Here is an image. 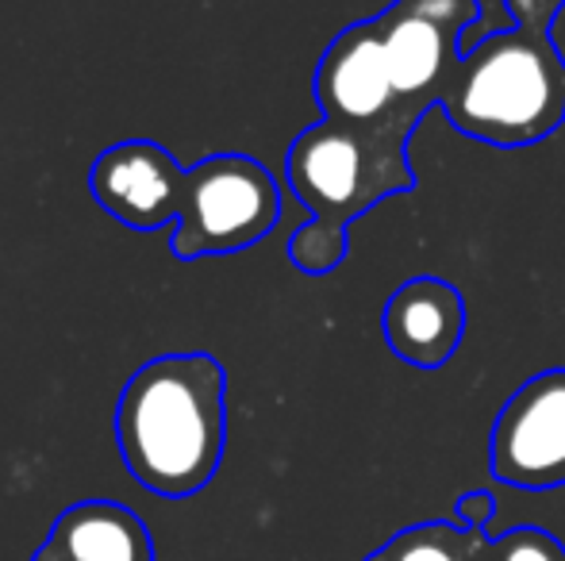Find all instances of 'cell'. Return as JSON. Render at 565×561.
Segmentation results:
<instances>
[{"instance_id":"6da1fadb","label":"cell","mask_w":565,"mask_h":561,"mask_svg":"<svg viewBox=\"0 0 565 561\" xmlns=\"http://www.w3.org/2000/svg\"><path fill=\"white\" fill-rule=\"evenodd\" d=\"M227 374L212 354H162L124 385L116 442L142 488L185 500L216 477L227 442Z\"/></svg>"},{"instance_id":"7a4b0ae2","label":"cell","mask_w":565,"mask_h":561,"mask_svg":"<svg viewBox=\"0 0 565 561\" xmlns=\"http://www.w3.org/2000/svg\"><path fill=\"white\" fill-rule=\"evenodd\" d=\"M439 100L461 136L527 147L565 123V58L551 31L520 23L461 54Z\"/></svg>"},{"instance_id":"3957f363","label":"cell","mask_w":565,"mask_h":561,"mask_svg":"<svg viewBox=\"0 0 565 561\" xmlns=\"http://www.w3.org/2000/svg\"><path fill=\"white\" fill-rule=\"evenodd\" d=\"M412 128H350L323 120L300 131L289 147V185L316 224L342 227L358 219L381 196L416 185L404 158V136Z\"/></svg>"},{"instance_id":"277c9868","label":"cell","mask_w":565,"mask_h":561,"mask_svg":"<svg viewBox=\"0 0 565 561\" xmlns=\"http://www.w3.org/2000/svg\"><path fill=\"white\" fill-rule=\"evenodd\" d=\"M281 219L277 181L250 154H212L189 165L185 204L173 224L170 250L181 262L235 255L262 242Z\"/></svg>"},{"instance_id":"5b68a950","label":"cell","mask_w":565,"mask_h":561,"mask_svg":"<svg viewBox=\"0 0 565 561\" xmlns=\"http://www.w3.org/2000/svg\"><path fill=\"white\" fill-rule=\"evenodd\" d=\"M489 473L527 493L565 485V366L543 369L508 397L489 434Z\"/></svg>"},{"instance_id":"8992f818","label":"cell","mask_w":565,"mask_h":561,"mask_svg":"<svg viewBox=\"0 0 565 561\" xmlns=\"http://www.w3.org/2000/svg\"><path fill=\"white\" fill-rule=\"evenodd\" d=\"M477 0H396L377 15L396 100H408L424 112L427 100L439 97L461 62V31L477 20Z\"/></svg>"},{"instance_id":"52a82bcc","label":"cell","mask_w":565,"mask_h":561,"mask_svg":"<svg viewBox=\"0 0 565 561\" xmlns=\"http://www.w3.org/2000/svg\"><path fill=\"white\" fill-rule=\"evenodd\" d=\"M189 170L150 139H127L100 150L89 170V193L113 219L131 231H158L178 224L185 204Z\"/></svg>"},{"instance_id":"ba28073f","label":"cell","mask_w":565,"mask_h":561,"mask_svg":"<svg viewBox=\"0 0 565 561\" xmlns=\"http://www.w3.org/2000/svg\"><path fill=\"white\" fill-rule=\"evenodd\" d=\"M316 100L323 108V120L350 128H373L385 120L396 89L377 20H362L331 39L316 69Z\"/></svg>"},{"instance_id":"9c48e42d","label":"cell","mask_w":565,"mask_h":561,"mask_svg":"<svg viewBox=\"0 0 565 561\" xmlns=\"http://www.w3.org/2000/svg\"><path fill=\"white\" fill-rule=\"evenodd\" d=\"M388 350L416 369H443L466 335V296L458 284L419 273L396 284L381 315Z\"/></svg>"},{"instance_id":"30bf717a","label":"cell","mask_w":565,"mask_h":561,"mask_svg":"<svg viewBox=\"0 0 565 561\" xmlns=\"http://www.w3.org/2000/svg\"><path fill=\"white\" fill-rule=\"evenodd\" d=\"M31 561H154V539L124 504L82 500L54 519Z\"/></svg>"},{"instance_id":"8fae6325","label":"cell","mask_w":565,"mask_h":561,"mask_svg":"<svg viewBox=\"0 0 565 561\" xmlns=\"http://www.w3.org/2000/svg\"><path fill=\"white\" fill-rule=\"evenodd\" d=\"M484 542H489L484 531H469L461 524L431 519V524L404 527L401 535H393L365 561H481Z\"/></svg>"},{"instance_id":"7c38bea8","label":"cell","mask_w":565,"mask_h":561,"mask_svg":"<svg viewBox=\"0 0 565 561\" xmlns=\"http://www.w3.org/2000/svg\"><path fill=\"white\" fill-rule=\"evenodd\" d=\"M289 258L297 270L308 273V278H323V273H331L342 258H347V231L308 219V224L289 239Z\"/></svg>"},{"instance_id":"4fadbf2b","label":"cell","mask_w":565,"mask_h":561,"mask_svg":"<svg viewBox=\"0 0 565 561\" xmlns=\"http://www.w3.org/2000/svg\"><path fill=\"white\" fill-rule=\"evenodd\" d=\"M481 561H565V547L543 527H512L500 539H489Z\"/></svg>"},{"instance_id":"5bb4252c","label":"cell","mask_w":565,"mask_h":561,"mask_svg":"<svg viewBox=\"0 0 565 561\" xmlns=\"http://www.w3.org/2000/svg\"><path fill=\"white\" fill-rule=\"evenodd\" d=\"M492 516H497V500H492V493H484V488L466 493L458 500V524L469 527V531H484Z\"/></svg>"}]
</instances>
